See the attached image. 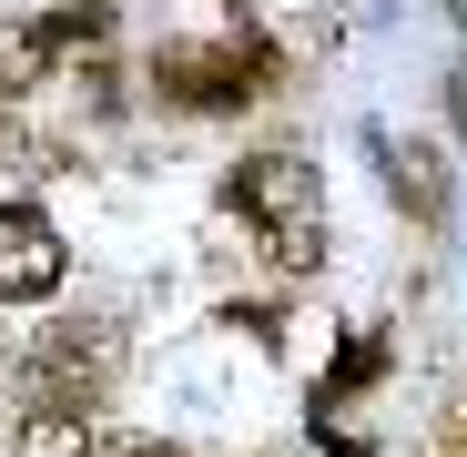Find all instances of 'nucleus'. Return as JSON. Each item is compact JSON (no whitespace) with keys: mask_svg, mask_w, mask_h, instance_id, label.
<instances>
[{"mask_svg":"<svg viewBox=\"0 0 467 457\" xmlns=\"http://www.w3.org/2000/svg\"><path fill=\"white\" fill-rule=\"evenodd\" d=\"M234 213H254L265 223V244L285 275H316L326 265V183L295 163V152H254V163H234Z\"/></svg>","mask_w":467,"mask_h":457,"instance_id":"1","label":"nucleus"},{"mask_svg":"<svg viewBox=\"0 0 467 457\" xmlns=\"http://www.w3.org/2000/svg\"><path fill=\"white\" fill-rule=\"evenodd\" d=\"M112 326H51L41 346H31V407H82L102 376H112Z\"/></svg>","mask_w":467,"mask_h":457,"instance_id":"2","label":"nucleus"},{"mask_svg":"<svg viewBox=\"0 0 467 457\" xmlns=\"http://www.w3.org/2000/svg\"><path fill=\"white\" fill-rule=\"evenodd\" d=\"M152 82H163L173 102H193V112H223V102H254L265 51H244V41H223V51H163Z\"/></svg>","mask_w":467,"mask_h":457,"instance_id":"3","label":"nucleus"},{"mask_svg":"<svg viewBox=\"0 0 467 457\" xmlns=\"http://www.w3.org/2000/svg\"><path fill=\"white\" fill-rule=\"evenodd\" d=\"M61 285V234L31 203H0V305H31Z\"/></svg>","mask_w":467,"mask_h":457,"instance_id":"4","label":"nucleus"},{"mask_svg":"<svg viewBox=\"0 0 467 457\" xmlns=\"http://www.w3.org/2000/svg\"><path fill=\"white\" fill-rule=\"evenodd\" d=\"M82 447H92V417L82 407H31L21 437H11V457H82Z\"/></svg>","mask_w":467,"mask_h":457,"instance_id":"5","label":"nucleus"},{"mask_svg":"<svg viewBox=\"0 0 467 457\" xmlns=\"http://www.w3.org/2000/svg\"><path fill=\"white\" fill-rule=\"evenodd\" d=\"M376 376H386V346H376V336H366V346H346V366H336L326 387H316V417H336L356 387H376Z\"/></svg>","mask_w":467,"mask_h":457,"instance_id":"6","label":"nucleus"},{"mask_svg":"<svg viewBox=\"0 0 467 457\" xmlns=\"http://www.w3.org/2000/svg\"><path fill=\"white\" fill-rule=\"evenodd\" d=\"M11 82H21V61H0V112H11Z\"/></svg>","mask_w":467,"mask_h":457,"instance_id":"7","label":"nucleus"},{"mask_svg":"<svg viewBox=\"0 0 467 457\" xmlns=\"http://www.w3.org/2000/svg\"><path fill=\"white\" fill-rule=\"evenodd\" d=\"M223 11H244V0H223Z\"/></svg>","mask_w":467,"mask_h":457,"instance_id":"8","label":"nucleus"},{"mask_svg":"<svg viewBox=\"0 0 467 457\" xmlns=\"http://www.w3.org/2000/svg\"><path fill=\"white\" fill-rule=\"evenodd\" d=\"M152 457H173V447H152Z\"/></svg>","mask_w":467,"mask_h":457,"instance_id":"9","label":"nucleus"}]
</instances>
